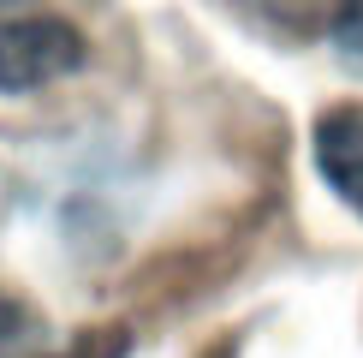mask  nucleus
I'll use <instances>...</instances> for the list:
<instances>
[{"label":"nucleus","instance_id":"nucleus-1","mask_svg":"<svg viewBox=\"0 0 363 358\" xmlns=\"http://www.w3.org/2000/svg\"><path fill=\"white\" fill-rule=\"evenodd\" d=\"M89 60V36L48 0H0V90H48Z\"/></svg>","mask_w":363,"mask_h":358},{"label":"nucleus","instance_id":"nucleus-2","mask_svg":"<svg viewBox=\"0 0 363 358\" xmlns=\"http://www.w3.org/2000/svg\"><path fill=\"white\" fill-rule=\"evenodd\" d=\"M315 173L363 221V102H340L315 119Z\"/></svg>","mask_w":363,"mask_h":358},{"label":"nucleus","instance_id":"nucleus-3","mask_svg":"<svg viewBox=\"0 0 363 358\" xmlns=\"http://www.w3.org/2000/svg\"><path fill=\"white\" fill-rule=\"evenodd\" d=\"M328 36H334L340 54L363 60V0H334V18H328Z\"/></svg>","mask_w":363,"mask_h":358},{"label":"nucleus","instance_id":"nucleus-4","mask_svg":"<svg viewBox=\"0 0 363 358\" xmlns=\"http://www.w3.org/2000/svg\"><path fill=\"white\" fill-rule=\"evenodd\" d=\"M18 335H30V317H24V305L12 293H0V347H12Z\"/></svg>","mask_w":363,"mask_h":358}]
</instances>
